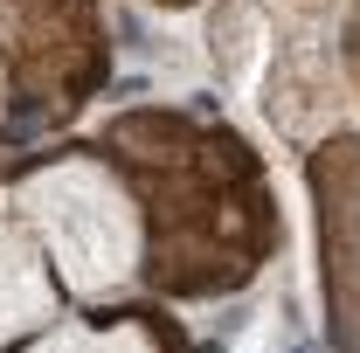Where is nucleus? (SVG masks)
Wrapping results in <instances>:
<instances>
[{"mask_svg":"<svg viewBox=\"0 0 360 353\" xmlns=\"http://www.w3.org/2000/svg\"><path fill=\"white\" fill-rule=\"evenodd\" d=\"M312 194H319V250H326L333 347L360 353V139L354 132H333L312 153Z\"/></svg>","mask_w":360,"mask_h":353,"instance_id":"7ed1b4c3","label":"nucleus"},{"mask_svg":"<svg viewBox=\"0 0 360 353\" xmlns=\"http://www.w3.org/2000/svg\"><path fill=\"white\" fill-rule=\"evenodd\" d=\"M347 63H354V84H360V0L347 7Z\"/></svg>","mask_w":360,"mask_h":353,"instance_id":"39448f33","label":"nucleus"},{"mask_svg":"<svg viewBox=\"0 0 360 353\" xmlns=\"http://www.w3.org/2000/svg\"><path fill=\"white\" fill-rule=\"evenodd\" d=\"M111 70L97 0H0V153L56 132Z\"/></svg>","mask_w":360,"mask_h":353,"instance_id":"f03ea898","label":"nucleus"},{"mask_svg":"<svg viewBox=\"0 0 360 353\" xmlns=\"http://www.w3.org/2000/svg\"><path fill=\"white\" fill-rule=\"evenodd\" d=\"M14 353H194L167 312L153 305H118V312H84V319H63L28 333Z\"/></svg>","mask_w":360,"mask_h":353,"instance_id":"20e7f679","label":"nucleus"},{"mask_svg":"<svg viewBox=\"0 0 360 353\" xmlns=\"http://www.w3.org/2000/svg\"><path fill=\"white\" fill-rule=\"evenodd\" d=\"M84 153L139 201V284L153 298H229L284 243L270 174L236 125L125 111Z\"/></svg>","mask_w":360,"mask_h":353,"instance_id":"f257e3e1","label":"nucleus"},{"mask_svg":"<svg viewBox=\"0 0 360 353\" xmlns=\"http://www.w3.org/2000/svg\"><path fill=\"white\" fill-rule=\"evenodd\" d=\"M160 7H180V0H160Z\"/></svg>","mask_w":360,"mask_h":353,"instance_id":"423d86ee","label":"nucleus"}]
</instances>
